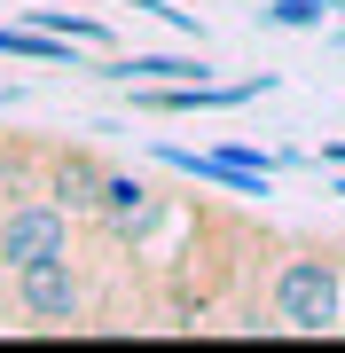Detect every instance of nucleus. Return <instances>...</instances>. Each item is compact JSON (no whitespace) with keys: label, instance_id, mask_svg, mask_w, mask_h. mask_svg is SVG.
<instances>
[{"label":"nucleus","instance_id":"f257e3e1","mask_svg":"<svg viewBox=\"0 0 345 353\" xmlns=\"http://www.w3.org/2000/svg\"><path fill=\"white\" fill-rule=\"evenodd\" d=\"M267 330L322 338L345 330V252L337 243H291L267 275Z\"/></svg>","mask_w":345,"mask_h":353},{"label":"nucleus","instance_id":"6e6552de","mask_svg":"<svg viewBox=\"0 0 345 353\" xmlns=\"http://www.w3.org/2000/svg\"><path fill=\"white\" fill-rule=\"evenodd\" d=\"M0 212H8V196H0Z\"/></svg>","mask_w":345,"mask_h":353},{"label":"nucleus","instance_id":"f03ea898","mask_svg":"<svg viewBox=\"0 0 345 353\" xmlns=\"http://www.w3.org/2000/svg\"><path fill=\"white\" fill-rule=\"evenodd\" d=\"M8 299H16V314L39 322V330L87 322V267H79L71 252H55V259H39V267H16V275H8Z\"/></svg>","mask_w":345,"mask_h":353},{"label":"nucleus","instance_id":"423d86ee","mask_svg":"<svg viewBox=\"0 0 345 353\" xmlns=\"http://www.w3.org/2000/svg\"><path fill=\"white\" fill-rule=\"evenodd\" d=\"M267 24H282V32H306V24H322V0H275V8H267Z\"/></svg>","mask_w":345,"mask_h":353},{"label":"nucleus","instance_id":"7ed1b4c3","mask_svg":"<svg viewBox=\"0 0 345 353\" xmlns=\"http://www.w3.org/2000/svg\"><path fill=\"white\" fill-rule=\"evenodd\" d=\"M55 252H71V212L55 196H16L8 212H0V275H16V267H39V259H55Z\"/></svg>","mask_w":345,"mask_h":353},{"label":"nucleus","instance_id":"39448f33","mask_svg":"<svg viewBox=\"0 0 345 353\" xmlns=\"http://www.w3.org/2000/svg\"><path fill=\"white\" fill-rule=\"evenodd\" d=\"M0 55H24V63H71L79 71V55H71V39L63 32H8V24H0Z\"/></svg>","mask_w":345,"mask_h":353},{"label":"nucleus","instance_id":"20e7f679","mask_svg":"<svg viewBox=\"0 0 345 353\" xmlns=\"http://www.w3.org/2000/svg\"><path fill=\"white\" fill-rule=\"evenodd\" d=\"M39 196H55L71 220H94L110 196V165L94 150H48V181H39Z\"/></svg>","mask_w":345,"mask_h":353},{"label":"nucleus","instance_id":"0eeeda50","mask_svg":"<svg viewBox=\"0 0 345 353\" xmlns=\"http://www.w3.org/2000/svg\"><path fill=\"white\" fill-rule=\"evenodd\" d=\"M322 157H330V165H345V141H322Z\"/></svg>","mask_w":345,"mask_h":353}]
</instances>
